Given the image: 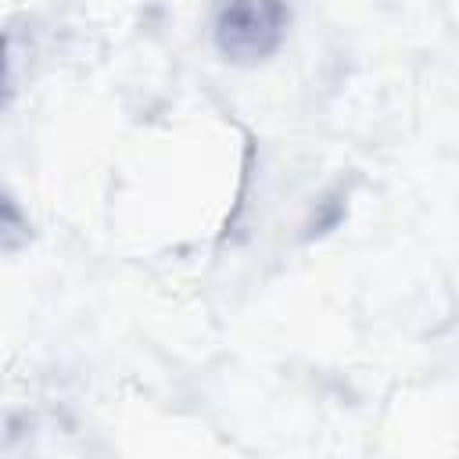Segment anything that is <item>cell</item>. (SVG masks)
Returning a JSON list of instances; mask_svg holds the SVG:
<instances>
[{
    "instance_id": "cell-1",
    "label": "cell",
    "mask_w": 459,
    "mask_h": 459,
    "mask_svg": "<svg viewBox=\"0 0 459 459\" xmlns=\"http://www.w3.org/2000/svg\"><path fill=\"white\" fill-rule=\"evenodd\" d=\"M276 4L269 0H237L230 11H226V22H222V36H226V47H247V50H265L262 36H276Z\"/></svg>"
}]
</instances>
